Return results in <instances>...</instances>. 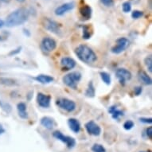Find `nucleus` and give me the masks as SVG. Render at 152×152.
<instances>
[{
	"label": "nucleus",
	"mask_w": 152,
	"mask_h": 152,
	"mask_svg": "<svg viewBox=\"0 0 152 152\" xmlns=\"http://www.w3.org/2000/svg\"><path fill=\"white\" fill-rule=\"evenodd\" d=\"M140 122L143 123V124H152L151 118H140Z\"/></svg>",
	"instance_id": "nucleus-31"
},
{
	"label": "nucleus",
	"mask_w": 152,
	"mask_h": 152,
	"mask_svg": "<svg viewBox=\"0 0 152 152\" xmlns=\"http://www.w3.org/2000/svg\"><path fill=\"white\" fill-rule=\"evenodd\" d=\"M34 80L41 84H43V85H47V84H50L53 81V77L49 75L40 74L37 75L36 77H34Z\"/></svg>",
	"instance_id": "nucleus-18"
},
{
	"label": "nucleus",
	"mask_w": 152,
	"mask_h": 152,
	"mask_svg": "<svg viewBox=\"0 0 152 152\" xmlns=\"http://www.w3.org/2000/svg\"><path fill=\"white\" fill-rule=\"evenodd\" d=\"M108 112L112 115V118L114 120H119V118L124 115V112H122L121 110L118 109L116 106H112V107H110L109 109H108Z\"/></svg>",
	"instance_id": "nucleus-19"
},
{
	"label": "nucleus",
	"mask_w": 152,
	"mask_h": 152,
	"mask_svg": "<svg viewBox=\"0 0 152 152\" xmlns=\"http://www.w3.org/2000/svg\"><path fill=\"white\" fill-rule=\"evenodd\" d=\"M95 92H96V90H95L93 83H92V81H90L88 85L87 90L85 92V96L88 97H94Z\"/></svg>",
	"instance_id": "nucleus-21"
},
{
	"label": "nucleus",
	"mask_w": 152,
	"mask_h": 152,
	"mask_svg": "<svg viewBox=\"0 0 152 152\" xmlns=\"http://www.w3.org/2000/svg\"><path fill=\"white\" fill-rule=\"evenodd\" d=\"M68 125L72 132L74 133H78L80 130V124L77 119L75 118H70L68 120Z\"/></svg>",
	"instance_id": "nucleus-15"
},
{
	"label": "nucleus",
	"mask_w": 152,
	"mask_h": 152,
	"mask_svg": "<svg viewBox=\"0 0 152 152\" xmlns=\"http://www.w3.org/2000/svg\"><path fill=\"white\" fill-rule=\"evenodd\" d=\"M5 132V129L3 128V127L2 126V125L0 124V135H2V134H3Z\"/></svg>",
	"instance_id": "nucleus-35"
},
{
	"label": "nucleus",
	"mask_w": 152,
	"mask_h": 152,
	"mask_svg": "<svg viewBox=\"0 0 152 152\" xmlns=\"http://www.w3.org/2000/svg\"><path fill=\"white\" fill-rule=\"evenodd\" d=\"M144 63L146 67L150 72H152V58L151 56H148L144 59Z\"/></svg>",
	"instance_id": "nucleus-25"
},
{
	"label": "nucleus",
	"mask_w": 152,
	"mask_h": 152,
	"mask_svg": "<svg viewBox=\"0 0 152 152\" xmlns=\"http://www.w3.org/2000/svg\"><path fill=\"white\" fill-rule=\"evenodd\" d=\"M42 26L48 31L55 34H60L61 30V25L57 22H55L53 19H50L49 18H44L42 21Z\"/></svg>",
	"instance_id": "nucleus-4"
},
{
	"label": "nucleus",
	"mask_w": 152,
	"mask_h": 152,
	"mask_svg": "<svg viewBox=\"0 0 152 152\" xmlns=\"http://www.w3.org/2000/svg\"><path fill=\"white\" fill-rule=\"evenodd\" d=\"M100 2L102 3L103 5L107 7H110L113 5L114 3V1L113 0H100Z\"/></svg>",
	"instance_id": "nucleus-30"
},
{
	"label": "nucleus",
	"mask_w": 152,
	"mask_h": 152,
	"mask_svg": "<svg viewBox=\"0 0 152 152\" xmlns=\"http://www.w3.org/2000/svg\"><path fill=\"white\" fill-rule=\"evenodd\" d=\"M21 51V47H19V48H18L17 49V51H15V50H14V51H12V52L10 53V55H15V54H16V53H19Z\"/></svg>",
	"instance_id": "nucleus-34"
},
{
	"label": "nucleus",
	"mask_w": 152,
	"mask_h": 152,
	"mask_svg": "<svg viewBox=\"0 0 152 152\" xmlns=\"http://www.w3.org/2000/svg\"><path fill=\"white\" fill-rule=\"evenodd\" d=\"M18 2H20V3H23V2H25L26 0H17Z\"/></svg>",
	"instance_id": "nucleus-37"
},
{
	"label": "nucleus",
	"mask_w": 152,
	"mask_h": 152,
	"mask_svg": "<svg viewBox=\"0 0 152 152\" xmlns=\"http://www.w3.org/2000/svg\"><path fill=\"white\" fill-rule=\"evenodd\" d=\"M41 124L48 130H52L55 126V122L53 119L49 116H45L41 119Z\"/></svg>",
	"instance_id": "nucleus-16"
},
{
	"label": "nucleus",
	"mask_w": 152,
	"mask_h": 152,
	"mask_svg": "<svg viewBox=\"0 0 152 152\" xmlns=\"http://www.w3.org/2000/svg\"><path fill=\"white\" fill-rule=\"evenodd\" d=\"M140 152H151V151H140Z\"/></svg>",
	"instance_id": "nucleus-39"
},
{
	"label": "nucleus",
	"mask_w": 152,
	"mask_h": 152,
	"mask_svg": "<svg viewBox=\"0 0 152 152\" xmlns=\"http://www.w3.org/2000/svg\"><path fill=\"white\" fill-rule=\"evenodd\" d=\"M123 11L124 13H128L132 10V4L129 2H124L122 5Z\"/></svg>",
	"instance_id": "nucleus-27"
},
{
	"label": "nucleus",
	"mask_w": 152,
	"mask_h": 152,
	"mask_svg": "<svg viewBox=\"0 0 152 152\" xmlns=\"http://www.w3.org/2000/svg\"><path fill=\"white\" fill-rule=\"evenodd\" d=\"M100 75L102 80L106 84V85H109L110 84H111V76H110L107 72H101L100 73Z\"/></svg>",
	"instance_id": "nucleus-24"
},
{
	"label": "nucleus",
	"mask_w": 152,
	"mask_h": 152,
	"mask_svg": "<svg viewBox=\"0 0 152 152\" xmlns=\"http://www.w3.org/2000/svg\"><path fill=\"white\" fill-rule=\"evenodd\" d=\"M83 29V38L84 39H89L91 36H92V34H91V31H90V26H89L85 25L82 26Z\"/></svg>",
	"instance_id": "nucleus-23"
},
{
	"label": "nucleus",
	"mask_w": 152,
	"mask_h": 152,
	"mask_svg": "<svg viewBox=\"0 0 152 152\" xmlns=\"http://www.w3.org/2000/svg\"><path fill=\"white\" fill-rule=\"evenodd\" d=\"M0 84H2L6 86H15L17 85V83L15 82V80L10 78L7 77H1L0 78Z\"/></svg>",
	"instance_id": "nucleus-22"
},
{
	"label": "nucleus",
	"mask_w": 152,
	"mask_h": 152,
	"mask_svg": "<svg viewBox=\"0 0 152 152\" xmlns=\"http://www.w3.org/2000/svg\"><path fill=\"white\" fill-rule=\"evenodd\" d=\"M30 11L25 7L18 8L8 15L6 20V25L8 27H15L23 25L29 19Z\"/></svg>",
	"instance_id": "nucleus-1"
},
{
	"label": "nucleus",
	"mask_w": 152,
	"mask_h": 152,
	"mask_svg": "<svg viewBox=\"0 0 152 152\" xmlns=\"http://www.w3.org/2000/svg\"><path fill=\"white\" fill-rule=\"evenodd\" d=\"M81 79V74L79 72H72L66 74L63 77V83L72 89H77L79 81Z\"/></svg>",
	"instance_id": "nucleus-3"
},
{
	"label": "nucleus",
	"mask_w": 152,
	"mask_h": 152,
	"mask_svg": "<svg viewBox=\"0 0 152 152\" xmlns=\"http://www.w3.org/2000/svg\"><path fill=\"white\" fill-rule=\"evenodd\" d=\"M17 110L18 112V115L20 116V118L23 119V120H26L28 119V113L26 111V105L25 103L21 102L19 104H18L17 105Z\"/></svg>",
	"instance_id": "nucleus-17"
},
{
	"label": "nucleus",
	"mask_w": 152,
	"mask_h": 152,
	"mask_svg": "<svg viewBox=\"0 0 152 152\" xmlns=\"http://www.w3.org/2000/svg\"><path fill=\"white\" fill-rule=\"evenodd\" d=\"M146 134H147V136L149 138L150 140H152V127H147V130H146Z\"/></svg>",
	"instance_id": "nucleus-32"
},
{
	"label": "nucleus",
	"mask_w": 152,
	"mask_h": 152,
	"mask_svg": "<svg viewBox=\"0 0 152 152\" xmlns=\"http://www.w3.org/2000/svg\"><path fill=\"white\" fill-rule=\"evenodd\" d=\"M134 125H135V124H134V122H133L132 120H127V121L124 124V128L125 130H127V131H129V130L133 128Z\"/></svg>",
	"instance_id": "nucleus-29"
},
{
	"label": "nucleus",
	"mask_w": 152,
	"mask_h": 152,
	"mask_svg": "<svg viewBox=\"0 0 152 152\" xmlns=\"http://www.w3.org/2000/svg\"><path fill=\"white\" fill-rule=\"evenodd\" d=\"M143 15V12L141 11V10H133L132 13V18H134V19H138V18H140Z\"/></svg>",
	"instance_id": "nucleus-28"
},
{
	"label": "nucleus",
	"mask_w": 152,
	"mask_h": 152,
	"mask_svg": "<svg viewBox=\"0 0 152 152\" xmlns=\"http://www.w3.org/2000/svg\"><path fill=\"white\" fill-rule=\"evenodd\" d=\"M2 40V37H0V41Z\"/></svg>",
	"instance_id": "nucleus-38"
},
{
	"label": "nucleus",
	"mask_w": 152,
	"mask_h": 152,
	"mask_svg": "<svg viewBox=\"0 0 152 152\" xmlns=\"http://www.w3.org/2000/svg\"><path fill=\"white\" fill-rule=\"evenodd\" d=\"M61 65L62 70L69 71V70L74 69L76 66V61L72 58L65 57V58H61Z\"/></svg>",
	"instance_id": "nucleus-13"
},
{
	"label": "nucleus",
	"mask_w": 152,
	"mask_h": 152,
	"mask_svg": "<svg viewBox=\"0 0 152 152\" xmlns=\"http://www.w3.org/2000/svg\"><path fill=\"white\" fill-rule=\"evenodd\" d=\"M53 136L54 138H56L57 140H60L62 142L65 143L66 146H67L69 148H72L74 147V146L76 145V141L73 138L70 137V136H67V135H63L62 133L59 131H55L53 133Z\"/></svg>",
	"instance_id": "nucleus-7"
},
{
	"label": "nucleus",
	"mask_w": 152,
	"mask_h": 152,
	"mask_svg": "<svg viewBox=\"0 0 152 152\" xmlns=\"http://www.w3.org/2000/svg\"><path fill=\"white\" fill-rule=\"evenodd\" d=\"M115 76L119 80V82L120 83V85H124L127 81L130 80L132 79V73L130 72L129 70L121 68L119 69L116 70L115 72Z\"/></svg>",
	"instance_id": "nucleus-8"
},
{
	"label": "nucleus",
	"mask_w": 152,
	"mask_h": 152,
	"mask_svg": "<svg viewBox=\"0 0 152 152\" xmlns=\"http://www.w3.org/2000/svg\"><path fill=\"white\" fill-rule=\"evenodd\" d=\"M4 26V22L2 19H0V28H2Z\"/></svg>",
	"instance_id": "nucleus-36"
},
{
	"label": "nucleus",
	"mask_w": 152,
	"mask_h": 152,
	"mask_svg": "<svg viewBox=\"0 0 152 152\" xmlns=\"http://www.w3.org/2000/svg\"><path fill=\"white\" fill-rule=\"evenodd\" d=\"M130 45L129 40L126 37H120L115 41V45L112 48V53L115 54H120L124 52L125 50H127Z\"/></svg>",
	"instance_id": "nucleus-5"
},
{
	"label": "nucleus",
	"mask_w": 152,
	"mask_h": 152,
	"mask_svg": "<svg viewBox=\"0 0 152 152\" xmlns=\"http://www.w3.org/2000/svg\"><path fill=\"white\" fill-rule=\"evenodd\" d=\"M139 78L141 82H142L146 85H151L152 84L151 78L143 71H140L139 72Z\"/></svg>",
	"instance_id": "nucleus-20"
},
{
	"label": "nucleus",
	"mask_w": 152,
	"mask_h": 152,
	"mask_svg": "<svg viewBox=\"0 0 152 152\" xmlns=\"http://www.w3.org/2000/svg\"><path fill=\"white\" fill-rule=\"evenodd\" d=\"M142 92V88L141 87H136L135 88V93L136 96H139L140 95V93Z\"/></svg>",
	"instance_id": "nucleus-33"
},
{
	"label": "nucleus",
	"mask_w": 152,
	"mask_h": 152,
	"mask_svg": "<svg viewBox=\"0 0 152 152\" xmlns=\"http://www.w3.org/2000/svg\"><path fill=\"white\" fill-rule=\"evenodd\" d=\"M79 12H80V16H81V18H82L83 20H89L90 18H91V17H92V8H91V7L88 5L82 6V7L80 8Z\"/></svg>",
	"instance_id": "nucleus-14"
},
{
	"label": "nucleus",
	"mask_w": 152,
	"mask_h": 152,
	"mask_svg": "<svg viewBox=\"0 0 152 152\" xmlns=\"http://www.w3.org/2000/svg\"><path fill=\"white\" fill-rule=\"evenodd\" d=\"M85 129L89 135H94V136H98L101 133V129L100 126L96 124L94 121H89L85 124Z\"/></svg>",
	"instance_id": "nucleus-11"
},
{
	"label": "nucleus",
	"mask_w": 152,
	"mask_h": 152,
	"mask_svg": "<svg viewBox=\"0 0 152 152\" xmlns=\"http://www.w3.org/2000/svg\"><path fill=\"white\" fill-rule=\"evenodd\" d=\"M56 104L61 109L65 110L68 112H72L76 109V104L74 101L66 99V98H60L56 101Z\"/></svg>",
	"instance_id": "nucleus-6"
},
{
	"label": "nucleus",
	"mask_w": 152,
	"mask_h": 152,
	"mask_svg": "<svg viewBox=\"0 0 152 152\" xmlns=\"http://www.w3.org/2000/svg\"><path fill=\"white\" fill-rule=\"evenodd\" d=\"M92 151L93 152H106V150L102 145L95 143L92 147Z\"/></svg>",
	"instance_id": "nucleus-26"
},
{
	"label": "nucleus",
	"mask_w": 152,
	"mask_h": 152,
	"mask_svg": "<svg viewBox=\"0 0 152 152\" xmlns=\"http://www.w3.org/2000/svg\"><path fill=\"white\" fill-rule=\"evenodd\" d=\"M50 102H51V97L50 96L48 95L43 94L42 92L37 93V104L40 107H44V108H47L50 106Z\"/></svg>",
	"instance_id": "nucleus-12"
},
{
	"label": "nucleus",
	"mask_w": 152,
	"mask_h": 152,
	"mask_svg": "<svg viewBox=\"0 0 152 152\" xmlns=\"http://www.w3.org/2000/svg\"><path fill=\"white\" fill-rule=\"evenodd\" d=\"M75 53L81 61L86 64L95 62L97 59L96 54L94 51L86 45H78L75 50Z\"/></svg>",
	"instance_id": "nucleus-2"
},
{
	"label": "nucleus",
	"mask_w": 152,
	"mask_h": 152,
	"mask_svg": "<svg viewBox=\"0 0 152 152\" xmlns=\"http://www.w3.org/2000/svg\"><path fill=\"white\" fill-rule=\"evenodd\" d=\"M57 47V43L51 37H44L41 42V48L44 52H52Z\"/></svg>",
	"instance_id": "nucleus-9"
},
{
	"label": "nucleus",
	"mask_w": 152,
	"mask_h": 152,
	"mask_svg": "<svg viewBox=\"0 0 152 152\" xmlns=\"http://www.w3.org/2000/svg\"><path fill=\"white\" fill-rule=\"evenodd\" d=\"M75 7V4L73 2H69V3H65L61 4V6L58 7L54 10L55 15L57 16H63L68 13L70 10H72Z\"/></svg>",
	"instance_id": "nucleus-10"
}]
</instances>
